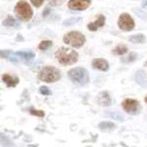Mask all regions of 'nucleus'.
<instances>
[{
  "label": "nucleus",
  "mask_w": 147,
  "mask_h": 147,
  "mask_svg": "<svg viewBox=\"0 0 147 147\" xmlns=\"http://www.w3.org/2000/svg\"><path fill=\"white\" fill-rule=\"evenodd\" d=\"M55 58L62 66H70L77 62L79 59V54L73 49L67 48V47H60L55 52Z\"/></svg>",
  "instance_id": "1"
},
{
  "label": "nucleus",
  "mask_w": 147,
  "mask_h": 147,
  "mask_svg": "<svg viewBox=\"0 0 147 147\" xmlns=\"http://www.w3.org/2000/svg\"><path fill=\"white\" fill-rule=\"evenodd\" d=\"M68 77L73 84L79 85H85L89 82V75L86 69L77 67L71 69L68 72Z\"/></svg>",
  "instance_id": "2"
},
{
  "label": "nucleus",
  "mask_w": 147,
  "mask_h": 147,
  "mask_svg": "<svg viewBox=\"0 0 147 147\" xmlns=\"http://www.w3.org/2000/svg\"><path fill=\"white\" fill-rule=\"evenodd\" d=\"M61 79V73L55 67L52 66H46L40 69L38 73V80L41 82H47V84H53L58 82Z\"/></svg>",
  "instance_id": "3"
},
{
  "label": "nucleus",
  "mask_w": 147,
  "mask_h": 147,
  "mask_svg": "<svg viewBox=\"0 0 147 147\" xmlns=\"http://www.w3.org/2000/svg\"><path fill=\"white\" fill-rule=\"evenodd\" d=\"M15 14L17 16L19 20L23 21V22H28L32 18V7L30 6V4L28 2H26L25 0H20L18 1V3L15 6Z\"/></svg>",
  "instance_id": "4"
},
{
  "label": "nucleus",
  "mask_w": 147,
  "mask_h": 147,
  "mask_svg": "<svg viewBox=\"0 0 147 147\" xmlns=\"http://www.w3.org/2000/svg\"><path fill=\"white\" fill-rule=\"evenodd\" d=\"M63 41L65 44L75 48H80L85 43V36L80 32H70L63 36Z\"/></svg>",
  "instance_id": "5"
},
{
  "label": "nucleus",
  "mask_w": 147,
  "mask_h": 147,
  "mask_svg": "<svg viewBox=\"0 0 147 147\" xmlns=\"http://www.w3.org/2000/svg\"><path fill=\"white\" fill-rule=\"evenodd\" d=\"M123 109L129 115L136 116L138 115L140 112V103L139 101H137L136 99L132 98H127L123 101L122 103Z\"/></svg>",
  "instance_id": "6"
},
{
  "label": "nucleus",
  "mask_w": 147,
  "mask_h": 147,
  "mask_svg": "<svg viewBox=\"0 0 147 147\" xmlns=\"http://www.w3.org/2000/svg\"><path fill=\"white\" fill-rule=\"evenodd\" d=\"M118 26L122 30L129 32V30H132L134 28L136 23H134V19L130 17L129 14L123 13L120 15L119 20H118Z\"/></svg>",
  "instance_id": "7"
},
{
  "label": "nucleus",
  "mask_w": 147,
  "mask_h": 147,
  "mask_svg": "<svg viewBox=\"0 0 147 147\" xmlns=\"http://www.w3.org/2000/svg\"><path fill=\"white\" fill-rule=\"evenodd\" d=\"M91 4V0H70L68 7L71 10L75 11H84L87 9Z\"/></svg>",
  "instance_id": "8"
},
{
  "label": "nucleus",
  "mask_w": 147,
  "mask_h": 147,
  "mask_svg": "<svg viewBox=\"0 0 147 147\" xmlns=\"http://www.w3.org/2000/svg\"><path fill=\"white\" fill-rule=\"evenodd\" d=\"M97 102H98V104L102 107H109V106H111V104H112V99H111V96L109 95L108 92L106 91H101L98 93V95H97Z\"/></svg>",
  "instance_id": "9"
},
{
  "label": "nucleus",
  "mask_w": 147,
  "mask_h": 147,
  "mask_svg": "<svg viewBox=\"0 0 147 147\" xmlns=\"http://www.w3.org/2000/svg\"><path fill=\"white\" fill-rule=\"evenodd\" d=\"M105 21H106L105 16L99 15L98 17H97L95 22L89 23L88 25H87V28H88L89 30H91V32H95V30H97L98 28H102L104 25H105Z\"/></svg>",
  "instance_id": "10"
},
{
  "label": "nucleus",
  "mask_w": 147,
  "mask_h": 147,
  "mask_svg": "<svg viewBox=\"0 0 147 147\" xmlns=\"http://www.w3.org/2000/svg\"><path fill=\"white\" fill-rule=\"evenodd\" d=\"M92 67L95 69V70L106 72V71L109 70V63L105 60V59L97 58L92 61Z\"/></svg>",
  "instance_id": "11"
},
{
  "label": "nucleus",
  "mask_w": 147,
  "mask_h": 147,
  "mask_svg": "<svg viewBox=\"0 0 147 147\" xmlns=\"http://www.w3.org/2000/svg\"><path fill=\"white\" fill-rule=\"evenodd\" d=\"M15 53L18 56V58L24 61L25 63H30L35 57V54L32 51H18Z\"/></svg>",
  "instance_id": "12"
},
{
  "label": "nucleus",
  "mask_w": 147,
  "mask_h": 147,
  "mask_svg": "<svg viewBox=\"0 0 147 147\" xmlns=\"http://www.w3.org/2000/svg\"><path fill=\"white\" fill-rule=\"evenodd\" d=\"M2 80L6 84L7 87H15L20 82L17 77H12V76L7 75V74L2 76Z\"/></svg>",
  "instance_id": "13"
},
{
  "label": "nucleus",
  "mask_w": 147,
  "mask_h": 147,
  "mask_svg": "<svg viewBox=\"0 0 147 147\" xmlns=\"http://www.w3.org/2000/svg\"><path fill=\"white\" fill-rule=\"evenodd\" d=\"M136 82L139 85H141L142 87H146L147 86V79L145 73L142 70L137 71L136 74Z\"/></svg>",
  "instance_id": "14"
},
{
  "label": "nucleus",
  "mask_w": 147,
  "mask_h": 147,
  "mask_svg": "<svg viewBox=\"0 0 147 147\" xmlns=\"http://www.w3.org/2000/svg\"><path fill=\"white\" fill-rule=\"evenodd\" d=\"M105 116L110 119H114V120H117L119 122H124L125 121V116L123 115L122 113L118 112V111H107L105 113Z\"/></svg>",
  "instance_id": "15"
},
{
  "label": "nucleus",
  "mask_w": 147,
  "mask_h": 147,
  "mask_svg": "<svg viewBox=\"0 0 147 147\" xmlns=\"http://www.w3.org/2000/svg\"><path fill=\"white\" fill-rule=\"evenodd\" d=\"M117 127L114 123L112 122H101L100 124L98 125V129L101 130V131H112Z\"/></svg>",
  "instance_id": "16"
},
{
  "label": "nucleus",
  "mask_w": 147,
  "mask_h": 147,
  "mask_svg": "<svg viewBox=\"0 0 147 147\" xmlns=\"http://www.w3.org/2000/svg\"><path fill=\"white\" fill-rule=\"evenodd\" d=\"M129 42L134 44H142L145 42V36H144L142 34H134V35H131V36L129 38Z\"/></svg>",
  "instance_id": "17"
},
{
  "label": "nucleus",
  "mask_w": 147,
  "mask_h": 147,
  "mask_svg": "<svg viewBox=\"0 0 147 147\" xmlns=\"http://www.w3.org/2000/svg\"><path fill=\"white\" fill-rule=\"evenodd\" d=\"M127 52V47L125 44H119L112 50V53L118 56H123Z\"/></svg>",
  "instance_id": "18"
},
{
  "label": "nucleus",
  "mask_w": 147,
  "mask_h": 147,
  "mask_svg": "<svg viewBox=\"0 0 147 147\" xmlns=\"http://www.w3.org/2000/svg\"><path fill=\"white\" fill-rule=\"evenodd\" d=\"M137 54L136 52H131V53H129L127 56L125 57H122V58L120 59V61L122 63H125V64H129V63H132L134 62V61L137 59Z\"/></svg>",
  "instance_id": "19"
},
{
  "label": "nucleus",
  "mask_w": 147,
  "mask_h": 147,
  "mask_svg": "<svg viewBox=\"0 0 147 147\" xmlns=\"http://www.w3.org/2000/svg\"><path fill=\"white\" fill-rule=\"evenodd\" d=\"M2 25L5 26V27H18V26H20V23H19L17 20H15L14 18L9 16L8 18H6L5 20L2 22Z\"/></svg>",
  "instance_id": "20"
},
{
  "label": "nucleus",
  "mask_w": 147,
  "mask_h": 147,
  "mask_svg": "<svg viewBox=\"0 0 147 147\" xmlns=\"http://www.w3.org/2000/svg\"><path fill=\"white\" fill-rule=\"evenodd\" d=\"M82 20V17H73V18H69L67 20H65L63 22V26L65 27H69V26H72V25H75V24L80 22Z\"/></svg>",
  "instance_id": "21"
},
{
  "label": "nucleus",
  "mask_w": 147,
  "mask_h": 147,
  "mask_svg": "<svg viewBox=\"0 0 147 147\" xmlns=\"http://www.w3.org/2000/svg\"><path fill=\"white\" fill-rule=\"evenodd\" d=\"M52 45H53V42L51 40H42L38 44V49L40 51H44L47 50L48 48H50Z\"/></svg>",
  "instance_id": "22"
},
{
  "label": "nucleus",
  "mask_w": 147,
  "mask_h": 147,
  "mask_svg": "<svg viewBox=\"0 0 147 147\" xmlns=\"http://www.w3.org/2000/svg\"><path fill=\"white\" fill-rule=\"evenodd\" d=\"M132 11H134V13L136 14L138 18H140L141 20L147 21V13L146 12H144L143 10H141V9H139V8H134L132 9Z\"/></svg>",
  "instance_id": "23"
},
{
  "label": "nucleus",
  "mask_w": 147,
  "mask_h": 147,
  "mask_svg": "<svg viewBox=\"0 0 147 147\" xmlns=\"http://www.w3.org/2000/svg\"><path fill=\"white\" fill-rule=\"evenodd\" d=\"M1 145L2 146H13L14 143L13 141L10 140L6 136H4L3 134H1Z\"/></svg>",
  "instance_id": "24"
},
{
  "label": "nucleus",
  "mask_w": 147,
  "mask_h": 147,
  "mask_svg": "<svg viewBox=\"0 0 147 147\" xmlns=\"http://www.w3.org/2000/svg\"><path fill=\"white\" fill-rule=\"evenodd\" d=\"M30 113L34 116H37V117H44L45 116V113L41 110H36V109L30 108Z\"/></svg>",
  "instance_id": "25"
},
{
  "label": "nucleus",
  "mask_w": 147,
  "mask_h": 147,
  "mask_svg": "<svg viewBox=\"0 0 147 147\" xmlns=\"http://www.w3.org/2000/svg\"><path fill=\"white\" fill-rule=\"evenodd\" d=\"M39 92H40V94H42V95H50L51 94L50 89H49L47 86H40Z\"/></svg>",
  "instance_id": "26"
},
{
  "label": "nucleus",
  "mask_w": 147,
  "mask_h": 147,
  "mask_svg": "<svg viewBox=\"0 0 147 147\" xmlns=\"http://www.w3.org/2000/svg\"><path fill=\"white\" fill-rule=\"evenodd\" d=\"M13 52L10 51V50H2L1 51V58L3 59H8L9 57L12 55Z\"/></svg>",
  "instance_id": "27"
},
{
  "label": "nucleus",
  "mask_w": 147,
  "mask_h": 147,
  "mask_svg": "<svg viewBox=\"0 0 147 147\" xmlns=\"http://www.w3.org/2000/svg\"><path fill=\"white\" fill-rule=\"evenodd\" d=\"M40 66H41V61L38 60V61H36V62H35L32 67H30V70H32V72H36V71L40 68Z\"/></svg>",
  "instance_id": "28"
},
{
  "label": "nucleus",
  "mask_w": 147,
  "mask_h": 147,
  "mask_svg": "<svg viewBox=\"0 0 147 147\" xmlns=\"http://www.w3.org/2000/svg\"><path fill=\"white\" fill-rule=\"evenodd\" d=\"M52 6H60L65 2V0H49Z\"/></svg>",
  "instance_id": "29"
},
{
  "label": "nucleus",
  "mask_w": 147,
  "mask_h": 147,
  "mask_svg": "<svg viewBox=\"0 0 147 147\" xmlns=\"http://www.w3.org/2000/svg\"><path fill=\"white\" fill-rule=\"evenodd\" d=\"M30 2H32V4L34 7H40L43 4L44 0H30Z\"/></svg>",
  "instance_id": "30"
},
{
  "label": "nucleus",
  "mask_w": 147,
  "mask_h": 147,
  "mask_svg": "<svg viewBox=\"0 0 147 147\" xmlns=\"http://www.w3.org/2000/svg\"><path fill=\"white\" fill-rule=\"evenodd\" d=\"M50 13H51V9L49 8V7H46V8L44 9L43 13H42V17H43V18H45V17H47V16H48Z\"/></svg>",
  "instance_id": "31"
},
{
  "label": "nucleus",
  "mask_w": 147,
  "mask_h": 147,
  "mask_svg": "<svg viewBox=\"0 0 147 147\" xmlns=\"http://www.w3.org/2000/svg\"><path fill=\"white\" fill-rule=\"evenodd\" d=\"M141 6H142V8H144L145 10H147V0H142Z\"/></svg>",
  "instance_id": "32"
},
{
  "label": "nucleus",
  "mask_w": 147,
  "mask_h": 147,
  "mask_svg": "<svg viewBox=\"0 0 147 147\" xmlns=\"http://www.w3.org/2000/svg\"><path fill=\"white\" fill-rule=\"evenodd\" d=\"M144 101H145V102H146V104H147V95L145 96V98H144Z\"/></svg>",
  "instance_id": "33"
},
{
  "label": "nucleus",
  "mask_w": 147,
  "mask_h": 147,
  "mask_svg": "<svg viewBox=\"0 0 147 147\" xmlns=\"http://www.w3.org/2000/svg\"><path fill=\"white\" fill-rule=\"evenodd\" d=\"M144 65H145V66H147V61H146V62H145V64H144Z\"/></svg>",
  "instance_id": "34"
}]
</instances>
